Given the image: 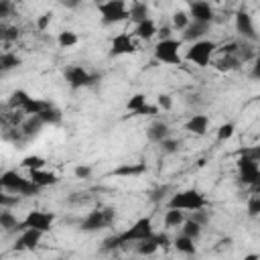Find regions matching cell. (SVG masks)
<instances>
[{"label":"cell","mask_w":260,"mask_h":260,"mask_svg":"<svg viewBox=\"0 0 260 260\" xmlns=\"http://www.w3.org/2000/svg\"><path fill=\"white\" fill-rule=\"evenodd\" d=\"M215 51H217V45H215L213 41L203 39V41H197V43L189 45V49H187V53H185V59H187L189 63L197 65V67H207Z\"/></svg>","instance_id":"5"},{"label":"cell","mask_w":260,"mask_h":260,"mask_svg":"<svg viewBox=\"0 0 260 260\" xmlns=\"http://www.w3.org/2000/svg\"><path fill=\"white\" fill-rule=\"evenodd\" d=\"M63 77H65V81H67V85L71 87V89H81V87H87V85H91L98 77L93 75V73H89L85 67H81V65H69L65 71H63Z\"/></svg>","instance_id":"9"},{"label":"cell","mask_w":260,"mask_h":260,"mask_svg":"<svg viewBox=\"0 0 260 260\" xmlns=\"http://www.w3.org/2000/svg\"><path fill=\"white\" fill-rule=\"evenodd\" d=\"M0 185L6 193L18 195V197H32V195H39L41 191L28 177H22L16 171H4L0 177Z\"/></svg>","instance_id":"2"},{"label":"cell","mask_w":260,"mask_h":260,"mask_svg":"<svg viewBox=\"0 0 260 260\" xmlns=\"http://www.w3.org/2000/svg\"><path fill=\"white\" fill-rule=\"evenodd\" d=\"M22 221H24V230L28 228V230H37V232H41V234H47V232H51V228H53L55 215L49 213V211L32 209V211H28V213L24 215Z\"/></svg>","instance_id":"10"},{"label":"cell","mask_w":260,"mask_h":260,"mask_svg":"<svg viewBox=\"0 0 260 260\" xmlns=\"http://www.w3.org/2000/svg\"><path fill=\"white\" fill-rule=\"evenodd\" d=\"M171 35H173V26H171V24H162V26L158 28V32H156L158 41H169V39H173Z\"/></svg>","instance_id":"49"},{"label":"cell","mask_w":260,"mask_h":260,"mask_svg":"<svg viewBox=\"0 0 260 260\" xmlns=\"http://www.w3.org/2000/svg\"><path fill=\"white\" fill-rule=\"evenodd\" d=\"M246 211L250 217H258L260 215V195H252L246 203Z\"/></svg>","instance_id":"40"},{"label":"cell","mask_w":260,"mask_h":260,"mask_svg":"<svg viewBox=\"0 0 260 260\" xmlns=\"http://www.w3.org/2000/svg\"><path fill=\"white\" fill-rule=\"evenodd\" d=\"M18 37H20V28L14 26V24H10V26H2V28H0V39H2L4 43H14Z\"/></svg>","instance_id":"37"},{"label":"cell","mask_w":260,"mask_h":260,"mask_svg":"<svg viewBox=\"0 0 260 260\" xmlns=\"http://www.w3.org/2000/svg\"><path fill=\"white\" fill-rule=\"evenodd\" d=\"M20 63H22V59L16 53H12V51H4L0 55V69H2V73H8V71L20 67Z\"/></svg>","instance_id":"29"},{"label":"cell","mask_w":260,"mask_h":260,"mask_svg":"<svg viewBox=\"0 0 260 260\" xmlns=\"http://www.w3.org/2000/svg\"><path fill=\"white\" fill-rule=\"evenodd\" d=\"M28 179L39 187V189H45V187H51V185H57L59 177L51 171H45V169H39V171H30L28 173Z\"/></svg>","instance_id":"19"},{"label":"cell","mask_w":260,"mask_h":260,"mask_svg":"<svg viewBox=\"0 0 260 260\" xmlns=\"http://www.w3.org/2000/svg\"><path fill=\"white\" fill-rule=\"evenodd\" d=\"M12 12V2L8 0H0V18H6Z\"/></svg>","instance_id":"51"},{"label":"cell","mask_w":260,"mask_h":260,"mask_svg":"<svg viewBox=\"0 0 260 260\" xmlns=\"http://www.w3.org/2000/svg\"><path fill=\"white\" fill-rule=\"evenodd\" d=\"M167 207L181 209V211H199L207 207V197L197 189H183L171 195V199L167 201Z\"/></svg>","instance_id":"3"},{"label":"cell","mask_w":260,"mask_h":260,"mask_svg":"<svg viewBox=\"0 0 260 260\" xmlns=\"http://www.w3.org/2000/svg\"><path fill=\"white\" fill-rule=\"evenodd\" d=\"M185 211H181V209H171V207H167V211H165V215H162V223H165V228H179V225H183L185 223Z\"/></svg>","instance_id":"26"},{"label":"cell","mask_w":260,"mask_h":260,"mask_svg":"<svg viewBox=\"0 0 260 260\" xmlns=\"http://www.w3.org/2000/svg\"><path fill=\"white\" fill-rule=\"evenodd\" d=\"M142 173H146V162H130V165H122V167L114 169L110 175H116V177H140Z\"/></svg>","instance_id":"22"},{"label":"cell","mask_w":260,"mask_h":260,"mask_svg":"<svg viewBox=\"0 0 260 260\" xmlns=\"http://www.w3.org/2000/svg\"><path fill=\"white\" fill-rule=\"evenodd\" d=\"M209 28H211V24L191 20V24L183 30V41H187V43H191V45L197 43V41H203V37L209 32Z\"/></svg>","instance_id":"15"},{"label":"cell","mask_w":260,"mask_h":260,"mask_svg":"<svg viewBox=\"0 0 260 260\" xmlns=\"http://www.w3.org/2000/svg\"><path fill=\"white\" fill-rule=\"evenodd\" d=\"M138 47L134 43V37L130 32H118L112 39V47H110V55L112 57H120V55H132L136 53Z\"/></svg>","instance_id":"11"},{"label":"cell","mask_w":260,"mask_h":260,"mask_svg":"<svg viewBox=\"0 0 260 260\" xmlns=\"http://www.w3.org/2000/svg\"><path fill=\"white\" fill-rule=\"evenodd\" d=\"M156 32H158V26L152 18H146V20L134 24V37H138L140 41H150Z\"/></svg>","instance_id":"20"},{"label":"cell","mask_w":260,"mask_h":260,"mask_svg":"<svg viewBox=\"0 0 260 260\" xmlns=\"http://www.w3.org/2000/svg\"><path fill=\"white\" fill-rule=\"evenodd\" d=\"M160 110H158V106H152V104H146L138 114H134V116H156Z\"/></svg>","instance_id":"50"},{"label":"cell","mask_w":260,"mask_h":260,"mask_svg":"<svg viewBox=\"0 0 260 260\" xmlns=\"http://www.w3.org/2000/svg\"><path fill=\"white\" fill-rule=\"evenodd\" d=\"M77 35L73 32V30H61L59 35H57V45L61 47V49H69V47H75L77 45Z\"/></svg>","instance_id":"35"},{"label":"cell","mask_w":260,"mask_h":260,"mask_svg":"<svg viewBox=\"0 0 260 260\" xmlns=\"http://www.w3.org/2000/svg\"><path fill=\"white\" fill-rule=\"evenodd\" d=\"M244 260H260V254H246Z\"/></svg>","instance_id":"54"},{"label":"cell","mask_w":260,"mask_h":260,"mask_svg":"<svg viewBox=\"0 0 260 260\" xmlns=\"http://www.w3.org/2000/svg\"><path fill=\"white\" fill-rule=\"evenodd\" d=\"M55 260H65V258H55Z\"/></svg>","instance_id":"55"},{"label":"cell","mask_w":260,"mask_h":260,"mask_svg":"<svg viewBox=\"0 0 260 260\" xmlns=\"http://www.w3.org/2000/svg\"><path fill=\"white\" fill-rule=\"evenodd\" d=\"M181 234L187 236V238H191L193 242H197V240L201 238V234H203V228H201L197 221H193L191 217H187L185 223L181 225Z\"/></svg>","instance_id":"30"},{"label":"cell","mask_w":260,"mask_h":260,"mask_svg":"<svg viewBox=\"0 0 260 260\" xmlns=\"http://www.w3.org/2000/svg\"><path fill=\"white\" fill-rule=\"evenodd\" d=\"M146 104H148V102H146V95H144V93H134V95L126 102V110L132 112V116H134V114H138Z\"/></svg>","instance_id":"36"},{"label":"cell","mask_w":260,"mask_h":260,"mask_svg":"<svg viewBox=\"0 0 260 260\" xmlns=\"http://www.w3.org/2000/svg\"><path fill=\"white\" fill-rule=\"evenodd\" d=\"M207 128H209V118L205 114H193L187 124H185V130L195 134V136H205L207 134Z\"/></svg>","instance_id":"16"},{"label":"cell","mask_w":260,"mask_h":260,"mask_svg":"<svg viewBox=\"0 0 260 260\" xmlns=\"http://www.w3.org/2000/svg\"><path fill=\"white\" fill-rule=\"evenodd\" d=\"M189 24H191L189 12H185V10H175V12H173V16H171V26H173V30H181V32H183Z\"/></svg>","instance_id":"31"},{"label":"cell","mask_w":260,"mask_h":260,"mask_svg":"<svg viewBox=\"0 0 260 260\" xmlns=\"http://www.w3.org/2000/svg\"><path fill=\"white\" fill-rule=\"evenodd\" d=\"M28 98H30V95H28L24 89H16V91L10 93V98H8V106H10L12 110L18 112V110H22V106L28 102Z\"/></svg>","instance_id":"32"},{"label":"cell","mask_w":260,"mask_h":260,"mask_svg":"<svg viewBox=\"0 0 260 260\" xmlns=\"http://www.w3.org/2000/svg\"><path fill=\"white\" fill-rule=\"evenodd\" d=\"M169 124L167 122H162V120H156V122H152L148 128H146V138L150 140V142H156V144H160L162 140H167L169 138Z\"/></svg>","instance_id":"18"},{"label":"cell","mask_w":260,"mask_h":260,"mask_svg":"<svg viewBox=\"0 0 260 260\" xmlns=\"http://www.w3.org/2000/svg\"><path fill=\"white\" fill-rule=\"evenodd\" d=\"M189 16L195 22H205V24H213L215 16H213V8L207 2H191L189 4Z\"/></svg>","instance_id":"14"},{"label":"cell","mask_w":260,"mask_h":260,"mask_svg":"<svg viewBox=\"0 0 260 260\" xmlns=\"http://www.w3.org/2000/svg\"><path fill=\"white\" fill-rule=\"evenodd\" d=\"M154 59L165 65H181V41L169 39V41H158L154 45Z\"/></svg>","instance_id":"7"},{"label":"cell","mask_w":260,"mask_h":260,"mask_svg":"<svg viewBox=\"0 0 260 260\" xmlns=\"http://www.w3.org/2000/svg\"><path fill=\"white\" fill-rule=\"evenodd\" d=\"M43 126H45V124H43V120H41L39 116H26V120L20 124V132H22L24 138H30V136L39 134Z\"/></svg>","instance_id":"23"},{"label":"cell","mask_w":260,"mask_h":260,"mask_svg":"<svg viewBox=\"0 0 260 260\" xmlns=\"http://www.w3.org/2000/svg\"><path fill=\"white\" fill-rule=\"evenodd\" d=\"M73 175H75V179H89L91 177V167L89 165H77L73 169Z\"/></svg>","instance_id":"47"},{"label":"cell","mask_w":260,"mask_h":260,"mask_svg":"<svg viewBox=\"0 0 260 260\" xmlns=\"http://www.w3.org/2000/svg\"><path fill=\"white\" fill-rule=\"evenodd\" d=\"M234 132H236V126H234L232 122H223V124L217 128V140H219V142H225V140H230V138L234 136Z\"/></svg>","instance_id":"38"},{"label":"cell","mask_w":260,"mask_h":260,"mask_svg":"<svg viewBox=\"0 0 260 260\" xmlns=\"http://www.w3.org/2000/svg\"><path fill=\"white\" fill-rule=\"evenodd\" d=\"M191 219H193V221H197L201 228H205V225H207V221H209V211H205V209L191 211Z\"/></svg>","instance_id":"45"},{"label":"cell","mask_w":260,"mask_h":260,"mask_svg":"<svg viewBox=\"0 0 260 260\" xmlns=\"http://www.w3.org/2000/svg\"><path fill=\"white\" fill-rule=\"evenodd\" d=\"M234 24H236V32H238L240 37H244L246 41H256V39H258L256 28H254V22H252V16H250L244 8L236 12Z\"/></svg>","instance_id":"12"},{"label":"cell","mask_w":260,"mask_h":260,"mask_svg":"<svg viewBox=\"0 0 260 260\" xmlns=\"http://www.w3.org/2000/svg\"><path fill=\"white\" fill-rule=\"evenodd\" d=\"M0 228H2L6 234L22 232V230H24V221L18 219L10 209H2V211H0Z\"/></svg>","instance_id":"17"},{"label":"cell","mask_w":260,"mask_h":260,"mask_svg":"<svg viewBox=\"0 0 260 260\" xmlns=\"http://www.w3.org/2000/svg\"><path fill=\"white\" fill-rule=\"evenodd\" d=\"M244 63L238 59V55H221L215 61V69L217 71H238Z\"/></svg>","instance_id":"25"},{"label":"cell","mask_w":260,"mask_h":260,"mask_svg":"<svg viewBox=\"0 0 260 260\" xmlns=\"http://www.w3.org/2000/svg\"><path fill=\"white\" fill-rule=\"evenodd\" d=\"M238 156H248V158H252L254 162H258V165H260V144H254V146L242 148V150L238 152Z\"/></svg>","instance_id":"41"},{"label":"cell","mask_w":260,"mask_h":260,"mask_svg":"<svg viewBox=\"0 0 260 260\" xmlns=\"http://www.w3.org/2000/svg\"><path fill=\"white\" fill-rule=\"evenodd\" d=\"M116 219V211L112 207H102V209H93L89 211L81 223H79V230L81 232H100L104 228H110Z\"/></svg>","instance_id":"4"},{"label":"cell","mask_w":260,"mask_h":260,"mask_svg":"<svg viewBox=\"0 0 260 260\" xmlns=\"http://www.w3.org/2000/svg\"><path fill=\"white\" fill-rule=\"evenodd\" d=\"M98 12L102 14V22L104 24H116L122 22L126 18H130V8L126 6L124 0H108L98 4Z\"/></svg>","instance_id":"6"},{"label":"cell","mask_w":260,"mask_h":260,"mask_svg":"<svg viewBox=\"0 0 260 260\" xmlns=\"http://www.w3.org/2000/svg\"><path fill=\"white\" fill-rule=\"evenodd\" d=\"M238 59L242 61V63H248V61H254L256 59V53H254V49H252V45H242L240 43V49H238Z\"/></svg>","instance_id":"39"},{"label":"cell","mask_w":260,"mask_h":260,"mask_svg":"<svg viewBox=\"0 0 260 260\" xmlns=\"http://www.w3.org/2000/svg\"><path fill=\"white\" fill-rule=\"evenodd\" d=\"M41 238H43V234L41 232H37V230H22L20 234H18V238H16V242H14V250L16 252H24V250H35L39 244H41Z\"/></svg>","instance_id":"13"},{"label":"cell","mask_w":260,"mask_h":260,"mask_svg":"<svg viewBox=\"0 0 260 260\" xmlns=\"http://www.w3.org/2000/svg\"><path fill=\"white\" fill-rule=\"evenodd\" d=\"M20 167L26 169L28 173H30V171H39V169H45V158L39 156V154H30V156H24V158L20 160Z\"/></svg>","instance_id":"34"},{"label":"cell","mask_w":260,"mask_h":260,"mask_svg":"<svg viewBox=\"0 0 260 260\" xmlns=\"http://www.w3.org/2000/svg\"><path fill=\"white\" fill-rule=\"evenodd\" d=\"M250 77L252 79H258L260 81V57H256L252 61V69H250Z\"/></svg>","instance_id":"52"},{"label":"cell","mask_w":260,"mask_h":260,"mask_svg":"<svg viewBox=\"0 0 260 260\" xmlns=\"http://www.w3.org/2000/svg\"><path fill=\"white\" fill-rule=\"evenodd\" d=\"M238 49H240V43H236V41H230V43L221 45L217 51H219L221 55H238Z\"/></svg>","instance_id":"46"},{"label":"cell","mask_w":260,"mask_h":260,"mask_svg":"<svg viewBox=\"0 0 260 260\" xmlns=\"http://www.w3.org/2000/svg\"><path fill=\"white\" fill-rule=\"evenodd\" d=\"M154 234V228H152V219L150 217H140L136 219L128 230H124L122 234H116V236H110L104 240V250H116V248H122L126 244H138L146 238H150Z\"/></svg>","instance_id":"1"},{"label":"cell","mask_w":260,"mask_h":260,"mask_svg":"<svg viewBox=\"0 0 260 260\" xmlns=\"http://www.w3.org/2000/svg\"><path fill=\"white\" fill-rule=\"evenodd\" d=\"M173 246H175V250H177L179 254H185V256H193V254L197 252V244H195L191 238L183 236V234L173 240Z\"/></svg>","instance_id":"24"},{"label":"cell","mask_w":260,"mask_h":260,"mask_svg":"<svg viewBox=\"0 0 260 260\" xmlns=\"http://www.w3.org/2000/svg\"><path fill=\"white\" fill-rule=\"evenodd\" d=\"M158 236V244H160V248H169L171 246V238L167 236V234H156Z\"/></svg>","instance_id":"53"},{"label":"cell","mask_w":260,"mask_h":260,"mask_svg":"<svg viewBox=\"0 0 260 260\" xmlns=\"http://www.w3.org/2000/svg\"><path fill=\"white\" fill-rule=\"evenodd\" d=\"M156 106H158V110H162V112L173 110V95H171V93H158V95H156Z\"/></svg>","instance_id":"42"},{"label":"cell","mask_w":260,"mask_h":260,"mask_svg":"<svg viewBox=\"0 0 260 260\" xmlns=\"http://www.w3.org/2000/svg\"><path fill=\"white\" fill-rule=\"evenodd\" d=\"M39 118L43 120V124H45V126H55V124H59V122H61L63 114H61V110H59V108L51 106V108H49V110H45Z\"/></svg>","instance_id":"33"},{"label":"cell","mask_w":260,"mask_h":260,"mask_svg":"<svg viewBox=\"0 0 260 260\" xmlns=\"http://www.w3.org/2000/svg\"><path fill=\"white\" fill-rule=\"evenodd\" d=\"M236 167H238V181L242 185L254 187L260 183V165L258 162H254L248 156H238Z\"/></svg>","instance_id":"8"},{"label":"cell","mask_w":260,"mask_h":260,"mask_svg":"<svg viewBox=\"0 0 260 260\" xmlns=\"http://www.w3.org/2000/svg\"><path fill=\"white\" fill-rule=\"evenodd\" d=\"M158 248H160V244H158V236L156 234H152L150 238H146V240H142V242L136 244V252L140 256H152Z\"/></svg>","instance_id":"28"},{"label":"cell","mask_w":260,"mask_h":260,"mask_svg":"<svg viewBox=\"0 0 260 260\" xmlns=\"http://www.w3.org/2000/svg\"><path fill=\"white\" fill-rule=\"evenodd\" d=\"M51 106H53L51 102H47V100H39V98H32V95H30L28 102L22 106L20 112H22L24 116H41V114H43L45 110H49Z\"/></svg>","instance_id":"21"},{"label":"cell","mask_w":260,"mask_h":260,"mask_svg":"<svg viewBox=\"0 0 260 260\" xmlns=\"http://www.w3.org/2000/svg\"><path fill=\"white\" fill-rule=\"evenodd\" d=\"M18 201H20V197H18V195H12V193H4V195H0V205H2V209L16 207V205H18Z\"/></svg>","instance_id":"43"},{"label":"cell","mask_w":260,"mask_h":260,"mask_svg":"<svg viewBox=\"0 0 260 260\" xmlns=\"http://www.w3.org/2000/svg\"><path fill=\"white\" fill-rule=\"evenodd\" d=\"M51 18H53V12H43V14L37 18V28H39V30H45V28L51 24Z\"/></svg>","instance_id":"48"},{"label":"cell","mask_w":260,"mask_h":260,"mask_svg":"<svg viewBox=\"0 0 260 260\" xmlns=\"http://www.w3.org/2000/svg\"><path fill=\"white\" fill-rule=\"evenodd\" d=\"M160 148H162L165 154H173V152H177V150L181 148V142L175 140V138H167V140L160 142Z\"/></svg>","instance_id":"44"},{"label":"cell","mask_w":260,"mask_h":260,"mask_svg":"<svg viewBox=\"0 0 260 260\" xmlns=\"http://www.w3.org/2000/svg\"><path fill=\"white\" fill-rule=\"evenodd\" d=\"M148 14H150V8H148L146 2H132V4H130V20H132L134 24H138V22L150 18Z\"/></svg>","instance_id":"27"}]
</instances>
